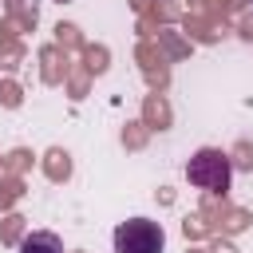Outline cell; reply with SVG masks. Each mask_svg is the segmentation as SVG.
I'll return each mask as SVG.
<instances>
[{
  "label": "cell",
  "mask_w": 253,
  "mask_h": 253,
  "mask_svg": "<svg viewBox=\"0 0 253 253\" xmlns=\"http://www.w3.org/2000/svg\"><path fill=\"white\" fill-rule=\"evenodd\" d=\"M249 4H253V0H249Z\"/></svg>",
  "instance_id": "277c9868"
},
{
  "label": "cell",
  "mask_w": 253,
  "mask_h": 253,
  "mask_svg": "<svg viewBox=\"0 0 253 253\" xmlns=\"http://www.w3.org/2000/svg\"><path fill=\"white\" fill-rule=\"evenodd\" d=\"M186 178H190V186H198V190H206V194H225V190H229V178H233L229 154H221L217 146L194 150L190 162H186Z\"/></svg>",
  "instance_id": "6da1fadb"
},
{
  "label": "cell",
  "mask_w": 253,
  "mask_h": 253,
  "mask_svg": "<svg viewBox=\"0 0 253 253\" xmlns=\"http://www.w3.org/2000/svg\"><path fill=\"white\" fill-rule=\"evenodd\" d=\"M20 253H63V241H59V233H51V229H32V233L20 241Z\"/></svg>",
  "instance_id": "3957f363"
},
{
  "label": "cell",
  "mask_w": 253,
  "mask_h": 253,
  "mask_svg": "<svg viewBox=\"0 0 253 253\" xmlns=\"http://www.w3.org/2000/svg\"><path fill=\"white\" fill-rule=\"evenodd\" d=\"M111 241H115V253H162L166 249V233L150 217H126V221H119Z\"/></svg>",
  "instance_id": "7a4b0ae2"
}]
</instances>
